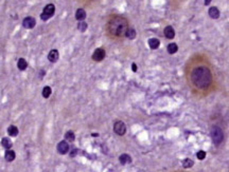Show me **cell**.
<instances>
[{
  "mask_svg": "<svg viewBox=\"0 0 229 172\" xmlns=\"http://www.w3.org/2000/svg\"><path fill=\"white\" fill-rule=\"evenodd\" d=\"M15 157H16V153L13 150H8V151L5 152V159L7 162H13L14 159H15Z\"/></svg>",
  "mask_w": 229,
  "mask_h": 172,
  "instance_id": "9a60e30c",
  "label": "cell"
},
{
  "mask_svg": "<svg viewBox=\"0 0 229 172\" xmlns=\"http://www.w3.org/2000/svg\"><path fill=\"white\" fill-rule=\"evenodd\" d=\"M60 57V54L57 50H51L48 54V60L51 61V63H56L57 59Z\"/></svg>",
  "mask_w": 229,
  "mask_h": 172,
  "instance_id": "30bf717a",
  "label": "cell"
},
{
  "mask_svg": "<svg viewBox=\"0 0 229 172\" xmlns=\"http://www.w3.org/2000/svg\"><path fill=\"white\" fill-rule=\"evenodd\" d=\"M51 93H52L51 88L48 87V86H47V87H45V88L43 89V93H41V94H43V96L45 97V98H48V97H49L50 95H51Z\"/></svg>",
  "mask_w": 229,
  "mask_h": 172,
  "instance_id": "cb8c5ba5",
  "label": "cell"
},
{
  "mask_svg": "<svg viewBox=\"0 0 229 172\" xmlns=\"http://www.w3.org/2000/svg\"><path fill=\"white\" fill-rule=\"evenodd\" d=\"M57 151L60 154H66L69 151V145H68L67 141H62L57 145Z\"/></svg>",
  "mask_w": 229,
  "mask_h": 172,
  "instance_id": "ba28073f",
  "label": "cell"
},
{
  "mask_svg": "<svg viewBox=\"0 0 229 172\" xmlns=\"http://www.w3.org/2000/svg\"><path fill=\"white\" fill-rule=\"evenodd\" d=\"M114 131L116 134L118 135H124L126 133V126L123 121H118L114 124Z\"/></svg>",
  "mask_w": 229,
  "mask_h": 172,
  "instance_id": "5b68a950",
  "label": "cell"
},
{
  "mask_svg": "<svg viewBox=\"0 0 229 172\" xmlns=\"http://www.w3.org/2000/svg\"><path fill=\"white\" fill-rule=\"evenodd\" d=\"M28 67V63L27 60H26L25 58H19L18 59V63H17V68L19 70H21V71H23V70H26Z\"/></svg>",
  "mask_w": 229,
  "mask_h": 172,
  "instance_id": "e0dca14e",
  "label": "cell"
},
{
  "mask_svg": "<svg viewBox=\"0 0 229 172\" xmlns=\"http://www.w3.org/2000/svg\"><path fill=\"white\" fill-rule=\"evenodd\" d=\"M208 14L212 19H218V18L220 17V11H218V9L216 7H210L208 11Z\"/></svg>",
  "mask_w": 229,
  "mask_h": 172,
  "instance_id": "8fae6325",
  "label": "cell"
},
{
  "mask_svg": "<svg viewBox=\"0 0 229 172\" xmlns=\"http://www.w3.org/2000/svg\"><path fill=\"white\" fill-rule=\"evenodd\" d=\"M119 162L122 164V165H126V164H130L132 163V157L128 154L124 153V154H121L119 157Z\"/></svg>",
  "mask_w": 229,
  "mask_h": 172,
  "instance_id": "4fadbf2b",
  "label": "cell"
},
{
  "mask_svg": "<svg viewBox=\"0 0 229 172\" xmlns=\"http://www.w3.org/2000/svg\"><path fill=\"white\" fill-rule=\"evenodd\" d=\"M87 27H88V25L84 20L79 21V23H78V29H79L80 32H85L86 30H87Z\"/></svg>",
  "mask_w": 229,
  "mask_h": 172,
  "instance_id": "603a6c76",
  "label": "cell"
},
{
  "mask_svg": "<svg viewBox=\"0 0 229 172\" xmlns=\"http://www.w3.org/2000/svg\"><path fill=\"white\" fill-rule=\"evenodd\" d=\"M210 1H211V0H205V4L208 5L209 3H210Z\"/></svg>",
  "mask_w": 229,
  "mask_h": 172,
  "instance_id": "83f0119b",
  "label": "cell"
},
{
  "mask_svg": "<svg viewBox=\"0 0 229 172\" xmlns=\"http://www.w3.org/2000/svg\"><path fill=\"white\" fill-rule=\"evenodd\" d=\"M163 34L168 39H173L175 37V31H174V29L171 25H168V27L164 28Z\"/></svg>",
  "mask_w": 229,
  "mask_h": 172,
  "instance_id": "9c48e42d",
  "label": "cell"
},
{
  "mask_svg": "<svg viewBox=\"0 0 229 172\" xmlns=\"http://www.w3.org/2000/svg\"><path fill=\"white\" fill-rule=\"evenodd\" d=\"M54 13H55V7L52 3H49L44 7L43 13L41 14V19L44 21H47L48 19H50L54 15Z\"/></svg>",
  "mask_w": 229,
  "mask_h": 172,
  "instance_id": "277c9868",
  "label": "cell"
},
{
  "mask_svg": "<svg viewBox=\"0 0 229 172\" xmlns=\"http://www.w3.org/2000/svg\"><path fill=\"white\" fill-rule=\"evenodd\" d=\"M108 31L111 35L121 37L124 36L127 32V22L122 17H114L108 22Z\"/></svg>",
  "mask_w": 229,
  "mask_h": 172,
  "instance_id": "7a4b0ae2",
  "label": "cell"
},
{
  "mask_svg": "<svg viewBox=\"0 0 229 172\" xmlns=\"http://www.w3.org/2000/svg\"><path fill=\"white\" fill-rule=\"evenodd\" d=\"M210 134H211V138H212V141L214 143V145L218 146L220 144H222L223 139H224V133H223V130L221 129L220 127L213 126V127L211 128Z\"/></svg>",
  "mask_w": 229,
  "mask_h": 172,
  "instance_id": "3957f363",
  "label": "cell"
},
{
  "mask_svg": "<svg viewBox=\"0 0 229 172\" xmlns=\"http://www.w3.org/2000/svg\"><path fill=\"white\" fill-rule=\"evenodd\" d=\"M191 81L195 88L200 90H205L211 85L212 75L210 70L207 67H197L191 73Z\"/></svg>",
  "mask_w": 229,
  "mask_h": 172,
  "instance_id": "6da1fadb",
  "label": "cell"
},
{
  "mask_svg": "<svg viewBox=\"0 0 229 172\" xmlns=\"http://www.w3.org/2000/svg\"><path fill=\"white\" fill-rule=\"evenodd\" d=\"M196 156H197V159H200V161H202V159H204L205 157H206V152L203 151V150H200V151L197 152V154H196Z\"/></svg>",
  "mask_w": 229,
  "mask_h": 172,
  "instance_id": "d4e9b609",
  "label": "cell"
},
{
  "mask_svg": "<svg viewBox=\"0 0 229 172\" xmlns=\"http://www.w3.org/2000/svg\"><path fill=\"white\" fill-rule=\"evenodd\" d=\"M105 51H104V49H101V48H99V49H96L93 52V54H92V59H93L94 61H102L104 58H105Z\"/></svg>",
  "mask_w": 229,
  "mask_h": 172,
  "instance_id": "8992f818",
  "label": "cell"
},
{
  "mask_svg": "<svg viewBox=\"0 0 229 172\" xmlns=\"http://www.w3.org/2000/svg\"><path fill=\"white\" fill-rule=\"evenodd\" d=\"M177 50H178V47H177L176 43L172 42V43H170V45H168V52L170 54H175L176 52H177Z\"/></svg>",
  "mask_w": 229,
  "mask_h": 172,
  "instance_id": "44dd1931",
  "label": "cell"
},
{
  "mask_svg": "<svg viewBox=\"0 0 229 172\" xmlns=\"http://www.w3.org/2000/svg\"><path fill=\"white\" fill-rule=\"evenodd\" d=\"M65 139L67 141H73L74 139H75V135H74L73 131H71V130H69V131L66 132V134H65Z\"/></svg>",
  "mask_w": 229,
  "mask_h": 172,
  "instance_id": "ffe728a7",
  "label": "cell"
},
{
  "mask_svg": "<svg viewBox=\"0 0 229 172\" xmlns=\"http://www.w3.org/2000/svg\"><path fill=\"white\" fill-rule=\"evenodd\" d=\"M148 47H150L152 50L158 49L160 45V41L158 40L157 38H151V39H148Z\"/></svg>",
  "mask_w": 229,
  "mask_h": 172,
  "instance_id": "7c38bea8",
  "label": "cell"
},
{
  "mask_svg": "<svg viewBox=\"0 0 229 172\" xmlns=\"http://www.w3.org/2000/svg\"><path fill=\"white\" fill-rule=\"evenodd\" d=\"M75 18L79 21H83L86 18V12L83 9H78L75 13Z\"/></svg>",
  "mask_w": 229,
  "mask_h": 172,
  "instance_id": "5bb4252c",
  "label": "cell"
},
{
  "mask_svg": "<svg viewBox=\"0 0 229 172\" xmlns=\"http://www.w3.org/2000/svg\"><path fill=\"white\" fill-rule=\"evenodd\" d=\"M8 134L10 135V136H17L18 135V128L16 127V126H10L9 128H8Z\"/></svg>",
  "mask_w": 229,
  "mask_h": 172,
  "instance_id": "2e32d148",
  "label": "cell"
},
{
  "mask_svg": "<svg viewBox=\"0 0 229 172\" xmlns=\"http://www.w3.org/2000/svg\"><path fill=\"white\" fill-rule=\"evenodd\" d=\"M193 165H194V162L190 159H186L182 161V167L184 168H191V167H193Z\"/></svg>",
  "mask_w": 229,
  "mask_h": 172,
  "instance_id": "7402d4cb",
  "label": "cell"
},
{
  "mask_svg": "<svg viewBox=\"0 0 229 172\" xmlns=\"http://www.w3.org/2000/svg\"><path fill=\"white\" fill-rule=\"evenodd\" d=\"M125 36L128 38V39H135L136 36H137V32H136L135 29H133V28H128Z\"/></svg>",
  "mask_w": 229,
  "mask_h": 172,
  "instance_id": "ac0fdd59",
  "label": "cell"
},
{
  "mask_svg": "<svg viewBox=\"0 0 229 172\" xmlns=\"http://www.w3.org/2000/svg\"><path fill=\"white\" fill-rule=\"evenodd\" d=\"M75 155H76V149H74V150H72L71 153H70V156L73 157V156H75Z\"/></svg>",
  "mask_w": 229,
  "mask_h": 172,
  "instance_id": "4316f807",
  "label": "cell"
},
{
  "mask_svg": "<svg viewBox=\"0 0 229 172\" xmlns=\"http://www.w3.org/2000/svg\"><path fill=\"white\" fill-rule=\"evenodd\" d=\"M1 144H2V146L5 148V149L10 150L12 148V146H13V143H12V141L9 138V137H3L2 141H1Z\"/></svg>",
  "mask_w": 229,
  "mask_h": 172,
  "instance_id": "d6986e66",
  "label": "cell"
},
{
  "mask_svg": "<svg viewBox=\"0 0 229 172\" xmlns=\"http://www.w3.org/2000/svg\"><path fill=\"white\" fill-rule=\"evenodd\" d=\"M23 25L26 29H33L36 25V20L34 17H31V16H28L23 19Z\"/></svg>",
  "mask_w": 229,
  "mask_h": 172,
  "instance_id": "52a82bcc",
  "label": "cell"
},
{
  "mask_svg": "<svg viewBox=\"0 0 229 172\" xmlns=\"http://www.w3.org/2000/svg\"><path fill=\"white\" fill-rule=\"evenodd\" d=\"M132 70L133 72H137V65L136 63H133L132 65Z\"/></svg>",
  "mask_w": 229,
  "mask_h": 172,
  "instance_id": "484cf974",
  "label": "cell"
}]
</instances>
